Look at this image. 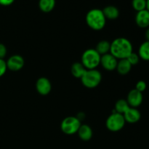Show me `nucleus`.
I'll return each mask as SVG.
<instances>
[{
  "mask_svg": "<svg viewBox=\"0 0 149 149\" xmlns=\"http://www.w3.org/2000/svg\"><path fill=\"white\" fill-rule=\"evenodd\" d=\"M133 47L130 41L125 37H119L111 42L110 53L116 59H126L132 52Z\"/></svg>",
  "mask_w": 149,
  "mask_h": 149,
  "instance_id": "obj_1",
  "label": "nucleus"
},
{
  "mask_svg": "<svg viewBox=\"0 0 149 149\" xmlns=\"http://www.w3.org/2000/svg\"><path fill=\"white\" fill-rule=\"evenodd\" d=\"M86 23L87 26L94 31H100L104 29L106 23V18L103 10L97 8L89 10L86 14Z\"/></svg>",
  "mask_w": 149,
  "mask_h": 149,
  "instance_id": "obj_2",
  "label": "nucleus"
},
{
  "mask_svg": "<svg viewBox=\"0 0 149 149\" xmlns=\"http://www.w3.org/2000/svg\"><path fill=\"white\" fill-rule=\"evenodd\" d=\"M101 55L95 49H87L81 55V63L87 70L96 69L100 63Z\"/></svg>",
  "mask_w": 149,
  "mask_h": 149,
  "instance_id": "obj_3",
  "label": "nucleus"
},
{
  "mask_svg": "<svg viewBox=\"0 0 149 149\" xmlns=\"http://www.w3.org/2000/svg\"><path fill=\"white\" fill-rule=\"evenodd\" d=\"M102 80V75L97 69L86 70L81 78V83L85 87L93 89L100 84Z\"/></svg>",
  "mask_w": 149,
  "mask_h": 149,
  "instance_id": "obj_4",
  "label": "nucleus"
},
{
  "mask_svg": "<svg viewBox=\"0 0 149 149\" xmlns=\"http://www.w3.org/2000/svg\"><path fill=\"white\" fill-rule=\"evenodd\" d=\"M125 123L123 115L114 111L106 119V126L111 132H119L123 129Z\"/></svg>",
  "mask_w": 149,
  "mask_h": 149,
  "instance_id": "obj_5",
  "label": "nucleus"
},
{
  "mask_svg": "<svg viewBox=\"0 0 149 149\" xmlns=\"http://www.w3.org/2000/svg\"><path fill=\"white\" fill-rule=\"evenodd\" d=\"M81 125V121L77 116H71L65 118L62 121L61 129L65 135H71L77 133Z\"/></svg>",
  "mask_w": 149,
  "mask_h": 149,
  "instance_id": "obj_6",
  "label": "nucleus"
},
{
  "mask_svg": "<svg viewBox=\"0 0 149 149\" xmlns=\"http://www.w3.org/2000/svg\"><path fill=\"white\" fill-rule=\"evenodd\" d=\"M126 100L130 107L137 109L142 104L143 100V95L142 93L138 91L135 89H133L129 92Z\"/></svg>",
  "mask_w": 149,
  "mask_h": 149,
  "instance_id": "obj_7",
  "label": "nucleus"
},
{
  "mask_svg": "<svg viewBox=\"0 0 149 149\" xmlns=\"http://www.w3.org/2000/svg\"><path fill=\"white\" fill-rule=\"evenodd\" d=\"M6 63L7 69L12 71H17L23 68L25 61L23 57L20 55H14L8 58V60L6 61Z\"/></svg>",
  "mask_w": 149,
  "mask_h": 149,
  "instance_id": "obj_8",
  "label": "nucleus"
},
{
  "mask_svg": "<svg viewBox=\"0 0 149 149\" xmlns=\"http://www.w3.org/2000/svg\"><path fill=\"white\" fill-rule=\"evenodd\" d=\"M117 63V59L109 52L106 55H101L100 65H101L102 67L106 71H112L116 68Z\"/></svg>",
  "mask_w": 149,
  "mask_h": 149,
  "instance_id": "obj_9",
  "label": "nucleus"
},
{
  "mask_svg": "<svg viewBox=\"0 0 149 149\" xmlns=\"http://www.w3.org/2000/svg\"><path fill=\"white\" fill-rule=\"evenodd\" d=\"M36 89L38 93L42 95H47L52 90L50 81L46 77H40L36 82Z\"/></svg>",
  "mask_w": 149,
  "mask_h": 149,
  "instance_id": "obj_10",
  "label": "nucleus"
},
{
  "mask_svg": "<svg viewBox=\"0 0 149 149\" xmlns=\"http://www.w3.org/2000/svg\"><path fill=\"white\" fill-rule=\"evenodd\" d=\"M125 122L130 124H135L139 122L141 118V113L136 108L130 107L123 114Z\"/></svg>",
  "mask_w": 149,
  "mask_h": 149,
  "instance_id": "obj_11",
  "label": "nucleus"
},
{
  "mask_svg": "<svg viewBox=\"0 0 149 149\" xmlns=\"http://www.w3.org/2000/svg\"><path fill=\"white\" fill-rule=\"evenodd\" d=\"M135 19L138 27L141 29H147L149 27V11L146 9L137 12Z\"/></svg>",
  "mask_w": 149,
  "mask_h": 149,
  "instance_id": "obj_12",
  "label": "nucleus"
},
{
  "mask_svg": "<svg viewBox=\"0 0 149 149\" xmlns=\"http://www.w3.org/2000/svg\"><path fill=\"white\" fill-rule=\"evenodd\" d=\"M79 137L84 141H88L93 137V130L89 125H81L77 132Z\"/></svg>",
  "mask_w": 149,
  "mask_h": 149,
  "instance_id": "obj_13",
  "label": "nucleus"
},
{
  "mask_svg": "<svg viewBox=\"0 0 149 149\" xmlns=\"http://www.w3.org/2000/svg\"><path fill=\"white\" fill-rule=\"evenodd\" d=\"M103 13L106 17V20H115L118 18L119 16V10L116 7L113 5L106 6V7L103 8Z\"/></svg>",
  "mask_w": 149,
  "mask_h": 149,
  "instance_id": "obj_14",
  "label": "nucleus"
},
{
  "mask_svg": "<svg viewBox=\"0 0 149 149\" xmlns=\"http://www.w3.org/2000/svg\"><path fill=\"white\" fill-rule=\"evenodd\" d=\"M131 68L132 65L126 58V59L119 60V61H118L116 69L120 75H127L131 71Z\"/></svg>",
  "mask_w": 149,
  "mask_h": 149,
  "instance_id": "obj_15",
  "label": "nucleus"
},
{
  "mask_svg": "<svg viewBox=\"0 0 149 149\" xmlns=\"http://www.w3.org/2000/svg\"><path fill=\"white\" fill-rule=\"evenodd\" d=\"M55 4H56L55 0H39V7L42 12L48 13L54 10Z\"/></svg>",
  "mask_w": 149,
  "mask_h": 149,
  "instance_id": "obj_16",
  "label": "nucleus"
},
{
  "mask_svg": "<svg viewBox=\"0 0 149 149\" xmlns=\"http://www.w3.org/2000/svg\"><path fill=\"white\" fill-rule=\"evenodd\" d=\"M86 70L87 69L84 68V66L81 64V63L79 62H76L74 63H73L71 68L72 75L77 79H81L83 74L86 71Z\"/></svg>",
  "mask_w": 149,
  "mask_h": 149,
  "instance_id": "obj_17",
  "label": "nucleus"
},
{
  "mask_svg": "<svg viewBox=\"0 0 149 149\" xmlns=\"http://www.w3.org/2000/svg\"><path fill=\"white\" fill-rule=\"evenodd\" d=\"M138 55L141 59L149 61V41H145L140 45Z\"/></svg>",
  "mask_w": 149,
  "mask_h": 149,
  "instance_id": "obj_18",
  "label": "nucleus"
},
{
  "mask_svg": "<svg viewBox=\"0 0 149 149\" xmlns=\"http://www.w3.org/2000/svg\"><path fill=\"white\" fill-rule=\"evenodd\" d=\"M111 43L107 40H102L97 44L95 47V50L100 54V55H106L110 52Z\"/></svg>",
  "mask_w": 149,
  "mask_h": 149,
  "instance_id": "obj_19",
  "label": "nucleus"
},
{
  "mask_svg": "<svg viewBox=\"0 0 149 149\" xmlns=\"http://www.w3.org/2000/svg\"><path fill=\"white\" fill-rule=\"evenodd\" d=\"M130 107V106H129V104H128V103L127 102L126 100L120 99V100H118L116 103V104H115L114 111L116 112H117V113H121V114L123 115Z\"/></svg>",
  "mask_w": 149,
  "mask_h": 149,
  "instance_id": "obj_20",
  "label": "nucleus"
},
{
  "mask_svg": "<svg viewBox=\"0 0 149 149\" xmlns=\"http://www.w3.org/2000/svg\"><path fill=\"white\" fill-rule=\"evenodd\" d=\"M132 6L135 11H142L146 9V0H132Z\"/></svg>",
  "mask_w": 149,
  "mask_h": 149,
  "instance_id": "obj_21",
  "label": "nucleus"
},
{
  "mask_svg": "<svg viewBox=\"0 0 149 149\" xmlns=\"http://www.w3.org/2000/svg\"><path fill=\"white\" fill-rule=\"evenodd\" d=\"M140 59H141V58H140L139 55H138L137 53H135V52H132V53H131L130 55L127 58V60L129 61V63L131 64L132 66L137 65V64L139 63Z\"/></svg>",
  "mask_w": 149,
  "mask_h": 149,
  "instance_id": "obj_22",
  "label": "nucleus"
},
{
  "mask_svg": "<svg viewBox=\"0 0 149 149\" xmlns=\"http://www.w3.org/2000/svg\"><path fill=\"white\" fill-rule=\"evenodd\" d=\"M147 84L146 83V81H143V80H140L135 84V90H137L138 91L141 92V93H143V92L145 91L146 90Z\"/></svg>",
  "mask_w": 149,
  "mask_h": 149,
  "instance_id": "obj_23",
  "label": "nucleus"
},
{
  "mask_svg": "<svg viewBox=\"0 0 149 149\" xmlns=\"http://www.w3.org/2000/svg\"><path fill=\"white\" fill-rule=\"evenodd\" d=\"M7 70V67L6 61L4 59H1L0 58V77H3L5 74Z\"/></svg>",
  "mask_w": 149,
  "mask_h": 149,
  "instance_id": "obj_24",
  "label": "nucleus"
},
{
  "mask_svg": "<svg viewBox=\"0 0 149 149\" xmlns=\"http://www.w3.org/2000/svg\"><path fill=\"white\" fill-rule=\"evenodd\" d=\"M7 50L5 45L0 43V58H1V59H4V58L6 56V55H7Z\"/></svg>",
  "mask_w": 149,
  "mask_h": 149,
  "instance_id": "obj_25",
  "label": "nucleus"
},
{
  "mask_svg": "<svg viewBox=\"0 0 149 149\" xmlns=\"http://www.w3.org/2000/svg\"><path fill=\"white\" fill-rule=\"evenodd\" d=\"M15 0H0V5L10 6L14 3Z\"/></svg>",
  "mask_w": 149,
  "mask_h": 149,
  "instance_id": "obj_26",
  "label": "nucleus"
},
{
  "mask_svg": "<svg viewBox=\"0 0 149 149\" xmlns=\"http://www.w3.org/2000/svg\"><path fill=\"white\" fill-rule=\"evenodd\" d=\"M145 38L146 39V41H149V27L147 28L146 31L145 32Z\"/></svg>",
  "mask_w": 149,
  "mask_h": 149,
  "instance_id": "obj_27",
  "label": "nucleus"
},
{
  "mask_svg": "<svg viewBox=\"0 0 149 149\" xmlns=\"http://www.w3.org/2000/svg\"><path fill=\"white\" fill-rule=\"evenodd\" d=\"M146 10L149 11V0H146Z\"/></svg>",
  "mask_w": 149,
  "mask_h": 149,
  "instance_id": "obj_28",
  "label": "nucleus"
}]
</instances>
